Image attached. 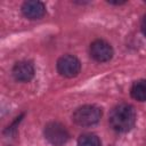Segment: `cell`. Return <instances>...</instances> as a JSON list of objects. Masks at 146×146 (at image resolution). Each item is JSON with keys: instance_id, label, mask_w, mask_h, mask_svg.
Instances as JSON below:
<instances>
[{"instance_id": "cell-1", "label": "cell", "mask_w": 146, "mask_h": 146, "mask_svg": "<svg viewBox=\"0 0 146 146\" xmlns=\"http://www.w3.org/2000/svg\"><path fill=\"white\" fill-rule=\"evenodd\" d=\"M136 110L132 105L121 103L113 107L110 113L108 122L117 132H127L131 130L136 123Z\"/></svg>"}, {"instance_id": "cell-2", "label": "cell", "mask_w": 146, "mask_h": 146, "mask_svg": "<svg viewBox=\"0 0 146 146\" xmlns=\"http://www.w3.org/2000/svg\"><path fill=\"white\" fill-rule=\"evenodd\" d=\"M102 117V110L95 105H83L78 107L73 114V121L80 127H90L96 124Z\"/></svg>"}, {"instance_id": "cell-3", "label": "cell", "mask_w": 146, "mask_h": 146, "mask_svg": "<svg viewBox=\"0 0 146 146\" xmlns=\"http://www.w3.org/2000/svg\"><path fill=\"white\" fill-rule=\"evenodd\" d=\"M44 138L52 146H63L70 138V133L66 128L59 122H49L43 129Z\"/></svg>"}, {"instance_id": "cell-4", "label": "cell", "mask_w": 146, "mask_h": 146, "mask_svg": "<svg viewBox=\"0 0 146 146\" xmlns=\"http://www.w3.org/2000/svg\"><path fill=\"white\" fill-rule=\"evenodd\" d=\"M57 71L62 76L74 78L80 73L81 63L73 55H64L57 60Z\"/></svg>"}, {"instance_id": "cell-5", "label": "cell", "mask_w": 146, "mask_h": 146, "mask_svg": "<svg viewBox=\"0 0 146 146\" xmlns=\"http://www.w3.org/2000/svg\"><path fill=\"white\" fill-rule=\"evenodd\" d=\"M90 56L98 63H105L112 59L113 57V48L112 46L106 42L105 40H95L91 44H90Z\"/></svg>"}, {"instance_id": "cell-6", "label": "cell", "mask_w": 146, "mask_h": 146, "mask_svg": "<svg viewBox=\"0 0 146 146\" xmlns=\"http://www.w3.org/2000/svg\"><path fill=\"white\" fill-rule=\"evenodd\" d=\"M11 73L16 81L30 82L34 76V66L29 60H21L14 65Z\"/></svg>"}, {"instance_id": "cell-7", "label": "cell", "mask_w": 146, "mask_h": 146, "mask_svg": "<svg viewBox=\"0 0 146 146\" xmlns=\"http://www.w3.org/2000/svg\"><path fill=\"white\" fill-rule=\"evenodd\" d=\"M22 14L29 19H40L46 14V7L43 2L38 0H29L22 5Z\"/></svg>"}, {"instance_id": "cell-8", "label": "cell", "mask_w": 146, "mask_h": 146, "mask_svg": "<svg viewBox=\"0 0 146 146\" xmlns=\"http://www.w3.org/2000/svg\"><path fill=\"white\" fill-rule=\"evenodd\" d=\"M130 94L133 99L138 102H146V80H138L133 82Z\"/></svg>"}, {"instance_id": "cell-9", "label": "cell", "mask_w": 146, "mask_h": 146, "mask_svg": "<svg viewBox=\"0 0 146 146\" xmlns=\"http://www.w3.org/2000/svg\"><path fill=\"white\" fill-rule=\"evenodd\" d=\"M78 146H102V143L96 135L83 133L78 139Z\"/></svg>"}, {"instance_id": "cell-10", "label": "cell", "mask_w": 146, "mask_h": 146, "mask_svg": "<svg viewBox=\"0 0 146 146\" xmlns=\"http://www.w3.org/2000/svg\"><path fill=\"white\" fill-rule=\"evenodd\" d=\"M140 29H141V32H143V34L146 36V15L143 17V19H141V23H140Z\"/></svg>"}, {"instance_id": "cell-11", "label": "cell", "mask_w": 146, "mask_h": 146, "mask_svg": "<svg viewBox=\"0 0 146 146\" xmlns=\"http://www.w3.org/2000/svg\"><path fill=\"white\" fill-rule=\"evenodd\" d=\"M124 2L125 1H108V3H112V5H122Z\"/></svg>"}]
</instances>
